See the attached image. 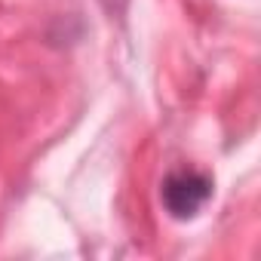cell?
<instances>
[{
	"mask_svg": "<svg viewBox=\"0 0 261 261\" xmlns=\"http://www.w3.org/2000/svg\"><path fill=\"white\" fill-rule=\"evenodd\" d=\"M209 197H212V178L197 169H175L160 185L163 209L178 221L194 218L209 203Z\"/></svg>",
	"mask_w": 261,
	"mask_h": 261,
	"instance_id": "1",
	"label": "cell"
},
{
	"mask_svg": "<svg viewBox=\"0 0 261 261\" xmlns=\"http://www.w3.org/2000/svg\"><path fill=\"white\" fill-rule=\"evenodd\" d=\"M98 4L111 13V16H123V10H126V4L129 0H98Z\"/></svg>",
	"mask_w": 261,
	"mask_h": 261,
	"instance_id": "2",
	"label": "cell"
}]
</instances>
